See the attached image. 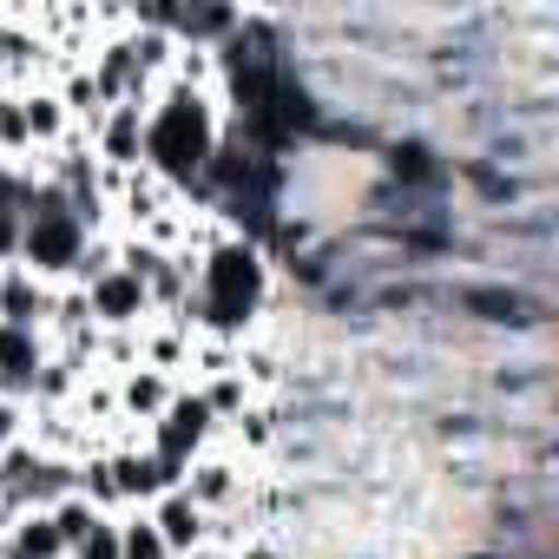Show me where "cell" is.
<instances>
[{
	"label": "cell",
	"instance_id": "1",
	"mask_svg": "<svg viewBox=\"0 0 559 559\" xmlns=\"http://www.w3.org/2000/svg\"><path fill=\"white\" fill-rule=\"evenodd\" d=\"M211 152H217V132H211V112H204L198 93H171V99L145 119V158H152L165 178H185V185L204 178Z\"/></svg>",
	"mask_w": 559,
	"mask_h": 559
},
{
	"label": "cell",
	"instance_id": "2",
	"mask_svg": "<svg viewBox=\"0 0 559 559\" xmlns=\"http://www.w3.org/2000/svg\"><path fill=\"white\" fill-rule=\"evenodd\" d=\"M257 304H263V257H257V243L211 250V263L198 276V317L217 323V330H237V323H250Z\"/></svg>",
	"mask_w": 559,
	"mask_h": 559
},
{
	"label": "cell",
	"instance_id": "3",
	"mask_svg": "<svg viewBox=\"0 0 559 559\" xmlns=\"http://www.w3.org/2000/svg\"><path fill=\"white\" fill-rule=\"evenodd\" d=\"M80 250H86V224L73 217V204L60 191L27 198V211H21V257L34 270H73Z\"/></svg>",
	"mask_w": 559,
	"mask_h": 559
},
{
	"label": "cell",
	"instance_id": "4",
	"mask_svg": "<svg viewBox=\"0 0 559 559\" xmlns=\"http://www.w3.org/2000/svg\"><path fill=\"white\" fill-rule=\"evenodd\" d=\"M204 428H211V408H204V395H191V402H171V408H165V421H158V461H165V467H185V454L204 441Z\"/></svg>",
	"mask_w": 559,
	"mask_h": 559
},
{
	"label": "cell",
	"instance_id": "5",
	"mask_svg": "<svg viewBox=\"0 0 559 559\" xmlns=\"http://www.w3.org/2000/svg\"><path fill=\"white\" fill-rule=\"evenodd\" d=\"M145 310V284L132 270H106L99 284H93V317H106V323H132Z\"/></svg>",
	"mask_w": 559,
	"mask_h": 559
},
{
	"label": "cell",
	"instance_id": "6",
	"mask_svg": "<svg viewBox=\"0 0 559 559\" xmlns=\"http://www.w3.org/2000/svg\"><path fill=\"white\" fill-rule=\"evenodd\" d=\"M40 376V349H34V330H14L0 323V389H34Z\"/></svg>",
	"mask_w": 559,
	"mask_h": 559
},
{
	"label": "cell",
	"instance_id": "7",
	"mask_svg": "<svg viewBox=\"0 0 559 559\" xmlns=\"http://www.w3.org/2000/svg\"><path fill=\"white\" fill-rule=\"evenodd\" d=\"M40 310H47V297H40V284H34V270H8V284H0V323L34 330Z\"/></svg>",
	"mask_w": 559,
	"mask_h": 559
},
{
	"label": "cell",
	"instance_id": "8",
	"mask_svg": "<svg viewBox=\"0 0 559 559\" xmlns=\"http://www.w3.org/2000/svg\"><path fill=\"white\" fill-rule=\"evenodd\" d=\"M158 539L165 546H198V533H204V513H198V500L191 493H165V507H158Z\"/></svg>",
	"mask_w": 559,
	"mask_h": 559
},
{
	"label": "cell",
	"instance_id": "9",
	"mask_svg": "<svg viewBox=\"0 0 559 559\" xmlns=\"http://www.w3.org/2000/svg\"><path fill=\"white\" fill-rule=\"evenodd\" d=\"M139 152H145V119H139V106H119L106 119V158L112 165H132Z\"/></svg>",
	"mask_w": 559,
	"mask_h": 559
},
{
	"label": "cell",
	"instance_id": "10",
	"mask_svg": "<svg viewBox=\"0 0 559 559\" xmlns=\"http://www.w3.org/2000/svg\"><path fill=\"white\" fill-rule=\"evenodd\" d=\"M14 559H60V533H53V520H47V513L21 526V539H14Z\"/></svg>",
	"mask_w": 559,
	"mask_h": 559
},
{
	"label": "cell",
	"instance_id": "11",
	"mask_svg": "<svg viewBox=\"0 0 559 559\" xmlns=\"http://www.w3.org/2000/svg\"><path fill=\"white\" fill-rule=\"evenodd\" d=\"M47 520H53V533H60V546H80V539L93 533V507H86V500H60V507H53Z\"/></svg>",
	"mask_w": 559,
	"mask_h": 559
},
{
	"label": "cell",
	"instance_id": "12",
	"mask_svg": "<svg viewBox=\"0 0 559 559\" xmlns=\"http://www.w3.org/2000/svg\"><path fill=\"white\" fill-rule=\"evenodd\" d=\"M165 552H171V546L158 539V526H152V520H139V526H126V533H119V559H165Z\"/></svg>",
	"mask_w": 559,
	"mask_h": 559
},
{
	"label": "cell",
	"instance_id": "13",
	"mask_svg": "<svg viewBox=\"0 0 559 559\" xmlns=\"http://www.w3.org/2000/svg\"><path fill=\"white\" fill-rule=\"evenodd\" d=\"M126 402L145 408V415H158V408H165V382H158V376H132V382H126Z\"/></svg>",
	"mask_w": 559,
	"mask_h": 559
},
{
	"label": "cell",
	"instance_id": "14",
	"mask_svg": "<svg viewBox=\"0 0 559 559\" xmlns=\"http://www.w3.org/2000/svg\"><path fill=\"white\" fill-rule=\"evenodd\" d=\"M80 559H119V533H112V526H99V520H93V533H86V539H80Z\"/></svg>",
	"mask_w": 559,
	"mask_h": 559
},
{
	"label": "cell",
	"instance_id": "15",
	"mask_svg": "<svg viewBox=\"0 0 559 559\" xmlns=\"http://www.w3.org/2000/svg\"><path fill=\"white\" fill-rule=\"evenodd\" d=\"M0 139H8V145H27V106H21V99L0 106Z\"/></svg>",
	"mask_w": 559,
	"mask_h": 559
},
{
	"label": "cell",
	"instance_id": "16",
	"mask_svg": "<svg viewBox=\"0 0 559 559\" xmlns=\"http://www.w3.org/2000/svg\"><path fill=\"white\" fill-rule=\"evenodd\" d=\"M73 270H80V276H86V284H99V276H106V270H112V250H106V243H86V250H80V263H73Z\"/></svg>",
	"mask_w": 559,
	"mask_h": 559
},
{
	"label": "cell",
	"instance_id": "17",
	"mask_svg": "<svg viewBox=\"0 0 559 559\" xmlns=\"http://www.w3.org/2000/svg\"><path fill=\"white\" fill-rule=\"evenodd\" d=\"M53 126H60V106H53V99H34V106H27V139H47Z\"/></svg>",
	"mask_w": 559,
	"mask_h": 559
},
{
	"label": "cell",
	"instance_id": "18",
	"mask_svg": "<svg viewBox=\"0 0 559 559\" xmlns=\"http://www.w3.org/2000/svg\"><path fill=\"white\" fill-rule=\"evenodd\" d=\"M21 250V217H0V257Z\"/></svg>",
	"mask_w": 559,
	"mask_h": 559
},
{
	"label": "cell",
	"instance_id": "19",
	"mask_svg": "<svg viewBox=\"0 0 559 559\" xmlns=\"http://www.w3.org/2000/svg\"><path fill=\"white\" fill-rule=\"evenodd\" d=\"M198 493H204V500H217V493H230V480H224V467H211V474L198 480Z\"/></svg>",
	"mask_w": 559,
	"mask_h": 559
},
{
	"label": "cell",
	"instance_id": "20",
	"mask_svg": "<svg viewBox=\"0 0 559 559\" xmlns=\"http://www.w3.org/2000/svg\"><path fill=\"white\" fill-rule=\"evenodd\" d=\"M14 435V408H0V441H8Z\"/></svg>",
	"mask_w": 559,
	"mask_h": 559
},
{
	"label": "cell",
	"instance_id": "21",
	"mask_svg": "<svg viewBox=\"0 0 559 559\" xmlns=\"http://www.w3.org/2000/svg\"><path fill=\"white\" fill-rule=\"evenodd\" d=\"M243 559H284V552H263V546H257V552H243Z\"/></svg>",
	"mask_w": 559,
	"mask_h": 559
}]
</instances>
